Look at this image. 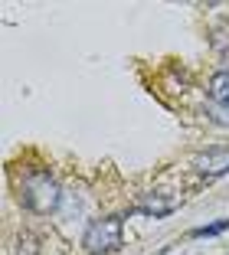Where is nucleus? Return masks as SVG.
<instances>
[{
    "label": "nucleus",
    "mask_w": 229,
    "mask_h": 255,
    "mask_svg": "<svg viewBox=\"0 0 229 255\" xmlns=\"http://www.w3.org/2000/svg\"><path fill=\"white\" fill-rule=\"evenodd\" d=\"M16 196H20V203L30 213L46 216V213H52L59 206L62 190H59V183H56V177H52L49 170H26L20 177V183H16Z\"/></svg>",
    "instance_id": "nucleus-1"
},
{
    "label": "nucleus",
    "mask_w": 229,
    "mask_h": 255,
    "mask_svg": "<svg viewBox=\"0 0 229 255\" xmlns=\"http://www.w3.org/2000/svg\"><path fill=\"white\" fill-rule=\"evenodd\" d=\"M121 216H105V219H95V223L85 229V239H82V246H85V252L89 255H108L115 252V249L121 246Z\"/></svg>",
    "instance_id": "nucleus-2"
},
{
    "label": "nucleus",
    "mask_w": 229,
    "mask_h": 255,
    "mask_svg": "<svg viewBox=\"0 0 229 255\" xmlns=\"http://www.w3.org/2000/svg\"><path fill=\"white\" fill-rule=\"evenodd\" d=\"M197 170L207 177L229 173V147H207L203 154H197Z\"/></svg>",
    "instance_id": "nucleus-3"
},
{
    "label": "nucleus",
    "mask_w": 229,
    "mask_h": 255,
    "mask_svg": "<svg viewBox=\"0 0 229 255\" xmlns=\"http://www.w3.org/2000/svg\"><path fill=\"white\" fill-rule=\"evenodd\" d=\"M180 206V200L177 196H161V193H148V196H141L138 200V206H134V213H144V216H154V219H161V216H170V213Z\"/></svg>",
    "instance_id": "nucleus-4"
},
{
    "label": "nucleus",
    "mask_w": 229,
    "mask_h": 255,
    "mask_svg": "<svg viewBox=\"0 0 229 255\" xmlns=\"http://www.w3.org/2000/svg\"><path fill=\"white\" fill-rule=\"evenodd\" d=\"M210 95H213V102L229 108V69H223V72H216L210 79Z\"/></svg>",
    "instance_id": "nucleus-5"
},
{
    "label": "nucleus",
    "mask_w": 229,
    "mask_h": 255,
    "mask_svg": "<svg viewBox=\"0 0 229 255\" xmlns=\"http://www.w3.org/2000/svg\"><path fill=\"white\" fill-rule=\"evenodd\" d=\"M229 229V219H216V223H210V226H197V229H190V236L193 239H203V236H220V233H226Z\"/></svg>",
    "instance_id": "nucleus-6"
}]
</instances>
